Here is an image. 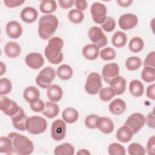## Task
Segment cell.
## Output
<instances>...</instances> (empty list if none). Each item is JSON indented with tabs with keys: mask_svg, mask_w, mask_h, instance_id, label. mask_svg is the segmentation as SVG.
<instances>
[{
	"mask_svg": "<svg viewBox=\"0 0 155 155\" xmlns=\"http://www.w3.org/2000/svg\"><path fill=\"white\" fill-rule=\"evenodd\" d=\"M21 18L25 23L34 22L38 18V13L36 8L32 7H26L21 12Z\"/></svg>",
	"mask_w": 155,
	"mask_h": 155,
	"instance_id": "19",
	"label": "cell"
},
{
	"mask_svg": "<svg viewBox=\"0 0 155 155\" xmlns=\"http://www.w3.org/2000/svg\"><path fill=\"white\" fill-rule=\"evenodd\" d=\"M47 96L48 99L53 102L59 101L63 96V91L60 86L56 84L51 85L47 88Z\"/></svg>",
	"mask_w": 155,
	"mask_h": 155,
	"instance_id": "22",
	"label": "cell"
},
{
	"mask_svg": "<svg viewBox=\"0 0 155 155\" xmlns=\"http://www.w3.org/2000/svg\"><path fill=\"white\" fill-rule=\"evenodd\" d=\"M96 128L104 134H110L114 130V125L112 120L107 117H99L96 121Z\"/></svg>",
	"mask_w": 155,
	"mask_h": 155,
	"instance_id": "17",
	"label": "cell"
},
{
	"mask_svg": "<svg viewBox=\"0 0 155 155\" xmlns=\"http://www.w3.org/2000/svg\"><path fill=\"white\" fill-rule=\"evenodd\" d=\"M133 131L125 125L120 127L116 132L117 139L122 143L128 142L133 137Z\"/></svg>",
	"mask_w": 155,
	"mask_h": 155,
	"instance_id": "24",
	"label": "cell"
},
{
	"mask_svg": "<svg viewBox=\"0 0 155 155\" xmlns=\"http://www.w3.org/2000/svg\"><path fill=\"white\" fill-rule=\"evenodd\" d=\"M88 38L92 43L97 45L99 48L105 47L108 42L107 38L104 33L102 30L97 27H91L88 33Z\"/></svg>",
	"mask_w": 155,
	"mask_h": 155,
	"instance_id": "7",
	"label": "cell"
},
{
	"mask_svg": "<svg viewBox=\"0 0 155 155\" xmlns=\"http://www.w3.org/2000/svg\"><path fill=\"white\" fill-rule=\"evenodd\" d=\"M128 153L130 155H144L145 149L139 143H132L128 147Z\"/></svg>",
	"mask_w": 155,
	"mask_h": 155,
	"instance_id": "40",
	"label": "cell"
},
{
	"mask_svg": "<svg viewBox=\"0 0 155 155\" xmlns=\"http://www.w3.org/2000/svg\"><path fill=\"white\" fill-rule=\"evenodd\" d=\"M12 84L11 81L7 78H1L0 79V94L1 96L7 94L12 91Z\"/></svg>",
	"mask_w": 155,
	"mask_h": 155,
	"instance_id": "42",
	"label": "cell"
},
{
	"mask_svg": "<svg viewBox=\"0 0 155 155\" xmlns=\"http://www.w3.org/2000/svg\"><path fill=\"white\" fill-rule=\"evenodd\" d=\"M145 67H151L155 68V51H153L150 52L146 58L145 59L143 64Z\"/></svg>",
	"mask_w": 155,
	"mask_h": 155,
	"instance_id": "46",
	"label": "cell"
},
{
	"mask_svg": "<svg viewBox=\"0 0 155 155\" xmlns=\"http://www.w3.org/2000/svg\"><path fill=\"white\" fill-rule=\"evenodd\" d=\"M99 98L104 102L110 101L116 95L114 90L110 87H104L99 91Z\"/></svg>",
	"mask_w": 155,
	"mask_h": 155,
	"instance_id": "38",
	"label": "cell"
},
{
	"mask_svg": "<svg viewBox=\"0 0 155 155\" xmlns=\"http://www.w3.org/2000/svg\"><path fill=\"white\" fill-rule=\"evenodd\" d=\"M109 84L116 95L122 94L125 91L127 85L126 80L122 76H117L114 78Z\"/></svg>",
	"mask_w": 155,
	"mask_h": 155,
	"instance_id": "18",
	"label": "cell"
},
{
	"mask_svg": "<svg viewBox=\"0 0 155 155\" xmlns=\"http://www.w3.org/2000/svg\"><path fill=\"white\" fill-rule=\"evenodd\" d=\"M145 122L147 123L148 127L154 129L155 128L154 123V111H152L148 114L145 118Z\"/></svg>",
	"mask_w": 155,
	"mask_h": 155,
	"instance_id": "49",
	"label": "cell"
},
{
	"mask_svg": "<svg viewBox=\"0 0 155 155\" xmlns=\"http://www.w3.org/2000/svg\"><path fill=\"white\" fill-rule=\"evenodd\" d=\"M148 154L154 155L155 154V137L152 136L150 137L147 142L146 146V150Z\"/></svg>",
	"mask_w": 155,
	"mask_h": 155,
	"instance_id": "47",
	"label": "cell"
},
{
	"mask_svg": "<svg viewBox=\"0 0 155 155\" xmlns=\"http://www.w3.org/2000/svg\"><path fill=\"white\" fill-rule=\"evenodd\" d=\"M47 128V122L42 117L32 116L28 117L26 122V130L31 134H39L44 133Z\"/></svg>",
	"mask_w": 155,
	"mask_h": 155,
	"instance_id": "4",
	"label": "cell"
},
{
	"mask_svg": "<svg viewBox=\"0 0 155 155\" xmlns=\"http://www.w3.org/2000/svg\"><path fill=\"white\" fill-rule=\"evenodd\" d=\"M67 126L65 122L61 119H56L51 125V136L56 141H60L64 139L66 135Z\"/></svg>",
	"mask_w": 155,
	"mask_h": 155,
	"instance_id": "10",
	"label": "cell"
},
{
	"mask_svg": "<svg viewBox=\"0 0 155 155\" xmlns=\"http://www.w3.org/2000/svg\"><path fill=\"white\" fill-rule=\"evenodd\" d=\"M30 107L31 110L35 112L39 113L43 111L45 108V103L42 100L39 99L35 102L30 103Z\"/></svg>",
	"mask_w": 155,
	"mask_h": 155,
	"instance_id": "45",
	"label": "cell"
},
{
	"mask_svg": "<svg viewBox=\"0 0 155 155\" xmlns=\"http://www.w3.org/2000/svg\"><path fill=\"white\" fill-rule=\"evenodd\" d=\"M25 62L30 68L38 70L44 65V59L41 54L37 52H32L25 56Z\"/></svg>",
	"mask_w": 155,
	"mask_h": 155,
	"instance_id": "14",
	"label": "cell"
},
{
	"mask_svg": "<svg viewBox=\"0 0 155 155\" xmlns=\"http://www.w3.org/2000/svg\"><path fill=\"white\" fill-rule=\"evenodd\" d=\"M63 46L64 41L60 37L54 36L48 40L44 51L45 56L48 62L53 64H58L63 61L64 55L61 51Z\"/></svg>",
	"mask_w": 155,
	"mask_h": 155,
	"instance_id": "1",
	"label": "cell"
},
{
	"mask_svg": "<svg viewBox=\"0 0 155 155\" xmlns=\"http://www.w3.org/2000/svg\"><path fill=\"white\" fill-rule=\"evenodd\" d=\"M102 86V78L101 75L96 72H92L87 76L84 88L87 93L95 95L99 93Z\"/></svg>",
	"mask_w": 155,
	"mask_h": 155,
	"instance_id": "6",
	"label": "cell"
},
{
	"mask_svg": "<svg viewBox=\"0 0 155 155\" xmlns=\"http://www.w3.org/2000/svg\"><path fill=\"white\" fill-rule=\"evenodd\" d=\"M142 80L147 83L153 82L155 80V68L145 67L141 72Z\"/></svg>",
	"mask_w": 155,
	"mask_h": 155,
	"instance_id": "35",
	"label": "cell"
},
{
	"mask_svg": "<svg viewBox=\"0 0 155 155\" xmlns=\"http://www.w3.org/2000/svg\"><path fill=\"white\" fill-rule=\"evenodd\" d=\"M108 109L112 114L114 115H120L125 111L127 105L123 99L116 98L110 102Z\"/></svg>",
	"mask_w": 155,
	"mask_h": 155,
	"instance_id": "20",
	"label": "cell"
},
{
	"mask_svg": "<svg viewBox=\"0 0 155 155\" xmlns=\"http://www.w3.org/2000/svg\"><path fill=\"white\" fill-rule=\"evenodd\" d=\"M20 108L21 107L14 101L5 96H1L0 110L5 114L12 117L19 111Z\"/></svg>",
	"mask_w": 155,
	"mask_h": 155,
	"instance_id": "11",
	"label": "cell"
},
{
	"mask_svg": "<svg viewBox=\"0 0 155 155\" xmlns=\"http://www.w3.org/2000/svg\"><path fill=\"white\" fill-rule=\"evenodd\" d=\"M4 4L8 8H15L21 5L25 2L24 0H4Z\"/></svg>",
	"mask_w": 155,
	"mask_h": 155,
	"instance_id": "48",
	"label": "cell"
},
{
	"mask_svg": "<svg viewBox=\"0 0 155 155\" xmlns=\"http://www.w3.org/2000/svg\"><path fill=\"white\" fill-rule=\"evenodd\" d=\"M58 4L59 6L64 9L71 8L74 4V0H59Z\"/></svg>",
	"mask_w": 155,
	"mask_h": 155,
	"instance_id": "52",
	"label": "cell"
},
{
	"mask_svg": "<svg viewBox=\"0 0 155 155\" xmlns=\"http://www.w3.org/2000/svg\"><path fill=\"white\" fill-rule=\"evenodd\" d=\"M56 72L51 67H45L38 74L36 78V84L41 88L47 89L51 85L54 79Z\"/></svg>",
	"mask_w": 155,
	"mask_h": 155,
	"instance_id": "5",
	"label": "cell"
},
{
	"mask_svg": "<svg viewBox=\"0 0 155 155\" xmlns=\"http://www.w3.org/2000/svg\"><path fill=\"white\" fill-rule=\"evenodd\" d=\"M144 47V42L143 39L139 37L135 36L131 39L128 44L129 50L133 53H139L142 50Z\"/></svg>",
	"mask_w": 155,
	"mask_h": 155,
	"instance_id": "34",
	"label": "cell"
},
{
	"mask_svg": "<svg viewBox=\"0 0 155 155\" xmlns=\"http://www.w3.org/2000/svg\"><path fill=\"white\" fill-rule=\"evenodd\" d=\"M82 53L85 59L93 61L96 59L99 56V48L93 44H87L83 47Z\"/></svg>",
	"mask_w": 155,
	"mask_h": 155,
	"instance_id": "21",
	"label": "cell"
},
{
	"mask_svg": "<svg viewBox=\"0 0 155 155\" xmlns=\"http://www.w3.org/2000/svg\"><path fill=\"white\" fill-rule=\"evenodd\" d=\"M74 147L69 143H64L54 148L55 155H73L74 154Z\"/></svg>",
	"mask_w": 155,
	"mask_h": 155,
	"instance_id": "31",
	"label": "cell"
},
{
	"mask_svg": "<svg viewBox=\"0 0 155 155\" xmlns=\"http://www.w3.org/2000/svg\"><path fill=\"white\" fill-rule=\"evenodd\" d=\"M39 91L35 86L27 87L23 92V97L24 99L28 103L36 101L39 99Z\"/></svg>",
	"mask_w": 155,
	"mask_h": 155,
	"instance_id": "26",
	"label": "cell"
},
{
	"mask_svg": "<svg viewBox=\"0 0 155 155\" xmlns=\"http://www.w3.org/2000/svg\"><path fill=\"white\" fill-rule=\"evenodd\" d=\"M108 151L110 155H125V148L118 143H112L108 148Z\"/></svg>",
	"mask_w": 155,
	"mask_h": 155,
	"instance_id": "39",
	"label": "cell"
},
{
	"mask_svg": "<svg viewBox=\"0 0 155 155\" xmlns=\"http://www.w3.org/2000/svg\"><path fill=\"white\" fill-rule=\"evenodd\" d=\"M1 63V65H0V75L2 76L3 75L5 71H6V65L5 64H4L2 61L0 62Z\"/></svg>",
	"mask_w": 155,
	"mask_h": 155,
	"instance_id": "55",
	"label": "cell"
},
{
	"mask_svg": "<svg viewBox=\"0 0 155 155\" xmlns=\"http://www.w3.org/2000/svg\"><path fill=\"white\" fill-rule=\"evenodd\" d=\"M100 57L104 61H110L114 59L116 56L115 50L110 47L102 49L99 53Z\"/></svg>",
	"mask_w": 155,
	"mask_h": 155,
	"instance_id": "41",
	"label": "cell"
},
{
	"mask_svg": "<svg viewBox=\"0 0 155 155\" xmlns=\"http://www.w3.org/2000/svg\"><path fill=\"white\" fill-rule=\"evenodd\" d=\"M132 0H117V3L122 7H128L131 5Z\"/></svg>",
	"mask_w": 155,
	"mask_h": 155,
	"instance_id": "53",
	"label": "cell"
},
{
	"mask_svg": "<svg viewBox=\"0 0 155 155\" xmlns=\"http://www.w3.org/2000/svg\"><path fill=\"white\" fill-rule=\"evenodd\" d=\"M90 13L93 21L97 24H102L107 18V7L102 3L95 2L91 5Z\"/></svg>",
	"mask_w": 155,
	"mask_h": 155,
	"instance_id": "9",
	"label": "cell"
},
{
	"mask_svg": "<svg viewBox=\"0 0 155 155\" xmlns=\"http://www.w3.org/2000/svg\"><path fill=\"white\" fill-rule=\"evenodd\" d=\"M119 67L114 62L105 64L102 70V76L105 82L110 84V81L115 77L119 76Z\"/></svg>",
	"mask_w": 155,
	"mask_h": 155,
	"instance_id": "13",
	"label": "cell"
},
{
	"mask_svg": "<svg viewBox=\"0 0 155 155\" xmlns=\"http://www.w3.org/2000/svg\"><path fill=\"white\" fill-rule=\"evenodd\" d=\"M145 124V117L140 113H134L131 114L126 120L125 124L136 134L144 126Z\"/></svg>",
	"mask_w": 155,
	"mask_h": 155,
	"instance_id": "8",
	"label": "cell"
},
{
	"mask_svg": "<svg viewBox=\"0 0 155 155\" xmlns=\"http://www.w3.org/2000/svg\"><path fill=\"white\" fill-rule=\"evenodd\" d=\"M56 73L59 79L67 81L72 77L73 71L70 65L67 64H62L58 68Z\"/></svg>",
	"mask_w": 155,
	"mask_h": 155,
	"instance_id": "29",
	"label": "cell"
},
{
	"mask_svg": "<svg viewBox=\"0 0 155 155\" xmlns=\"http://www.w3.org/2000/svg\"><path fill=\"white\" fill-rule=\"evenodd\" d=\"M7 136L12 142L13 153L19 155H28L33 153V143L27 137L16 132H11Z\"/></svg>",
	"mask_w": 155,
	"mask_h": 155,
	"instance_id": "2",
	"label": "cell"
},
{
	"mask_svg": "<svg viewBox=\"0 0 155 155\" xmlns=\"http://www.w3.org/2000/svg\"><path fill=\"white\" fill-rule=\"evenodd\" d=\"M4 53L5 55L10 58H15L21 54V46L17 42L10 41L4 46Z\"/></svg>",
	"mask_w": 155,
	"mask_h": 155,
	"instance_id": "23",
	"label": "cell"
},
{
	"mask_svg": "<svg viewBox=\"0 0 155 155\" xmlns=\"http://www.w3.org/2000/svg\"><path fill=\"white\" fill-rule=\"evenodd\" d=\"M129 90L132 96L138 97L143 94L144 86L139 80L133 79L129 84Z\"/></svg>",
	"mask_w": 155,
	"mask_h": 155,
	"instance_id": "28",
	"label": "cell"
},
{
	"mask_svg": "<svg viewBox=\"0 0 155 155\" xmlns=\"http://www.w3.org/2000/svg\"><path fill=\"white\" fill-rule=\"evenodd\" d=\"M127 41V35L121 31H116L111 38V43L116 48L123 47L126 44Z\"/></svg>",
	"mask_w": 155,
	"mask_h": 155,
	"instance_id": "30",
	"label": "cell"
},
{
	"mask_svg": "<svg viewBox=\"0 0 155 155\" xmlns=\"http://www.w3.org/2000/svg\"><path fill=\"white\" fill-rule=\"evenodd\" d=\"M59 113V107L55 102L47 101L45 103V108L42 111L43 115L48 119L56 117Z\"/></svg>",
	"mask_w": 155,
	"mask_h": 155,
	"instance_id": "25",
	"label": "cell"
},
{
	"mask_svg": "<svg viewBox=\"0 0 155 155\" xmlns=\"http://www.w3.org/2000/svg\"><path fill=\"white\" fill-rule=\"evenodd\" d=\"M90 152L86 149H80L76 153L77 155H90Z\"/></svg>",
	"mask_w": 155,
	"mask_h": 155,
	"instance_id": "54",
	"label": "cell"
},
{
	"mask_svg": "<svg viewBox=\"0 0 155 155\" xmlns=\"http://www.w3.org/2000/svg\"><path fill=\"white\" fill-rule=\"evenodd\" d=\"M0 153L7 154L13 153L12 142L8 136H1L0 137Z\"/></svg>",
	"mask_w": 155,
	"mask_h": 155,
	"instance_id": "33",
	"label": "cell"
},
{
	"mask_svg": "<svg viewBox=\"0 0 155 155\" xmlns=\"http://www.w3.org/2000/svg\"><path fill=\"white\" fill-rule=\"evenodd\" d=\"M118 22L121 29L128 30L134 28L137 25L138 18L133 13H125L120 16Z\"/></svg>",
	"mask_w": 155,
	"mask_h": 155,
	"instance_id": "12",
	"label": "cell"
},
{
	"mask_svg": "<svg viewBox=\"0 0 155 155\" xmlns=\"http://www.w3.org/2000/svg\"><path fill=\"white\" fill-rule=\"evenodd\" d=\"M74 5L76 9L82 12L87 9L88 4L85 0H76L74 1Z\"/></svg>",
	"mask_w": 155,
	"mask_h": 155,
	"instance_id": "51",
	"label": "cell"
},
{
	"mask_svg": "<svg viewBox=\"0 0 155 155\" xmlns=\"http://www.w3.org/2000/svg\"><path fill=\"white\" fill-rule=\"evenodd\" d=\"M13 127L19 131L26 130V122L28 119L24 110L21 107L19 111L11 117Z\"/></svg>",
	"mask_w": 155,
	"mask_h": 155,
	"instance_id": "15",
	"label": "cell"
},
{
	"mask_svg": "<svg viewBox=\"0 0 155 155\" xmlns=\"http://www.w3.org/2000/svg\"><path fill=\"white\" fill-rule=\"evenodd\" d=\"M58 19L53 15H44L38 22V35L44 40L50 39L54 34L58 26Z\"/></svg>",
	"mask_w": 155,
	"mask_h": 155,
	"instance_id": "3",
	"label": "cell"
},
{
	"mask_svg": "<svg viewBox=\"0 0 155 155\" xmlns=\"http://www.w3.org/2000/svg\"><path fill=\"white\" fill-rule=\"evenodd\" d=\"M68 17L72 23L78 24L83 21L84 19V14L82 12L76 8H73L69 11Z\"/></svg>",
	"mask_w": 155,
	"mask_h": 155,
	"instance_id": "37",
	"label": "cell"
},
{
	"mask_svg": "<svg viewBox=\"0 0 155 155\" xmlns=\"http://www.w3.org/2000/svg\"><path fill=\"white\" fill-rule=\"evenodd\" d=\"M101 25L104 31L107 32H111L115 28L116 22L112 17L107 16L105 20L102 24H101Z\"/></svg>",
	"mask_w": 155,
	"mask_h": 155,
	"instance_id": "43",
	"label": "cell"
},
{
	"mask_svg": "<svg viewBox=\"0 0 155 155\" xmlns=\"http://www.w3.org/2000/svg\"><path fill=\"white\" fill-rule=\"evenodd\" d=\"M57 4L54 0H44L39 4L40 11L44 14L49 15L56 11Z\"/></svg>",
	"mask_w": 155,
	"mask_h": 155,
	"instance_id": "32",
	"label": "cell"
},
{
	"mask_svg": "<svg viewBox=\"0 0 155 155\" xmlns=\"http://www.w3.org/2000/svg\"><path fill=\"white\" fill-rule=\"evenodd\" d=\"M99 116L92 114L87 116L85 119V126L90 129H95L96 128V121Z\"/></svg>",
	"mask_w": 155,
	"mask_h": 155,
	"instance_id": "44",
	"label": "cell"
},
{
	"mask_svg": "<svg viewBox=\"0 0 155 155\" xmlns=\"http://www.w3.org/2000/svg\"><path fill=\"white\" fill-rule=\"evenodd\" d=\"M147 96L152 100L155 99V85L154 84H150L148 86L146 91Z\"/></svg>",
	"mask_w": 155,
	"mask_h": 155,
	"instance_id": "50",
	"label": "cell"
},
{
	"mask_svg": "<svg viewBox=\"0 0 155 155\" xmlns=\"http://www.w3.org/2000/svg\"><path fill=\"white\" fill-rule=\"evenodd\" d=\"M142 61L137 56H131L127 59L125 67L130 71H134L139 69L142 65Z\"/></svg>",
	"mask_w": 155,
	"mask_h": 155,
	"instance_id": "36",
	"label": "cell"
},
{
	"mask_svg": "<svg viewBox=\"0 0 155 155\" xmlns=\"http://www.w3.org/2000/svg\"><path fill=\"white\" fill-rule=\"evenodd\" d=\"M62 117L65 123L73 124L78 120L79 118V113L76 109L71 107H68L62 111Z\"/></svg>",
	"mask_w": 155,
	"mask_h": 155,
	"instance_id": "27",
	"label": "cell"
},
{
	"mask_svg": "<svg viewBox=\"0 0 155 155\" xmlns=\"http://www.w3.org/2000/svg\"><path fill=\"white\" fill-rule=\"evenodd\" d=\"M5 30L9 38L12 39H18L22 33V27L18 21H11L7 24Z\"/></svg>",
	"mask_w": 155,
	"mask_h": 155,
	"instance_id": "16",
	"label": "cell"
}]
</instances>
